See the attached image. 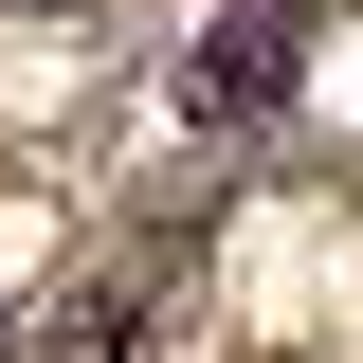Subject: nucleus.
Here are the masks:
<instances>
[{
  "mask_svg": "<svg viewBox=\"0 0 363 363\" xmlns=\"http://www.w3.org/2000/svg\"><path fill=\"white\" fill-rule=\"evenodd\" d=\"M291 55H309V0H236L218 37H200V128H255L272 91H291Z\"/></svg>",
  "mask_w": 363,
  "mask_h": 363,
  "instance_id": "1",
  "label": "nucleus"
}]
</instances>
